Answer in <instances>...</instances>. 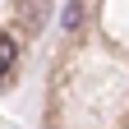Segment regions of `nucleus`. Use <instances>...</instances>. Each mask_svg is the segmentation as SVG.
<instances>
[{
    "label": "nucleus",
    "mask_w": 129,
    "mask_h": 129,
    "mask_svg": "<svg viewBox=\"0 0 129 129\" xmlns=\"http://www.w3.org/2000/svg\"><path fill=\"white\" fill-rule=\"evenodd\" d=\"M23 14H28V28H42V14H46V0H28V5H23Z\"/></svg>",
    "instance_id": "nucleus-2"
},
{
    "label": "nucleus",
    "mask_w": 129,
    "mask_h": 129,
    "mask_svg": "<svg viewBox=\"0 0 129 129\" xmlns=\"http://www.w3.org/2000/svg\"><path fill=\"white\" fill-rule=\"evenodd\" d=\"M14 55H19L14 37H5V32H0V74H9V69H14Z\"/></svg>",
    "instance_id": "nucleus-1"
}]
</instances>
